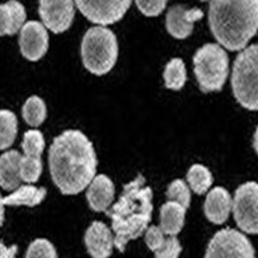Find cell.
Here are the masks:
<instances>
[{"mask_svg":"<svg viewBox=\"0 0 258 258\" xmlns=\"http://www.w3.org/2000/svg\"><path fill=\"white\" fill-rule=\"evenodd\" d=\"M86 197L93 211L106 212L115 198V185L107 176L97 175L88 186Z\"/></svg>","mask_w":258,"mask_h":258,"instance_id":"obj_14","label":"cell"},{"mask_svg":"<svg viewBox=\"0 0 258 258\" xmlns=\"http://www.w3.org/2000/svg\"><path fill=\"white\" fill-rule=\"evenodd\" d=\"M253 147H254V150L256 151V153L258 154V127L256 128L255 134H254V138H253Z\"/></svg>","mask_w":258,"mask_h":258,"instance_id":"obj_34","label":"cell"},{"mask_svg":"<svg viewBox=\"0 0 258 258\" xmlns=\"http://www.w3.org/2000/svg\"><path fill=\"white\" fill-rule=\"evenodd\" d=\"M201 2H203V3H205V2H208V0H201Z\"/></svg>","mask_w":258,"mask_h":258,"instance_id":"obj_35","label":"cell"},{"mask_svg":"<svg viewBox=\"0 0 258 258\" xmlns=\"http://www.w3.org/2000/svg\"><path fill=\"white\" fill-rule=\"evenodd\" d=\"M232 93L243 107L258 111V45L245 48L236 56L231 74Z\"/></svg>","mask_w":258,"mask_h":258,"instance_id":"obj_5","label":"cell"},{"mask_svg":"<svg viewBox=\"0 0 258 258\" xmlns=\"http://www.w3.org/2000/svg\"><path fill=\"white\" fill-rule=\"evenodd\" d=\"M164 86L167 89L179 91L181 90L187 81V72L185 63L181 58L171 59L163 72Z\"/></svg>","mask_w":258,"mask_h":258,"instance_id":"obj_19","label":"cell"},{"mask_svg":"<svg viewBox=\"0 0 258 258\" xmlns=\"http://www.w3.org/2000/svg\"><path fill=\"white\" fill-rule=\"evenodd\" d=\"M18 252V246L13 245L7 247L3 242H0V258H16Z\"/></svg>","mask_w":258,"mask_h":258,"instance_id":"obj_32","label":"cell"},{"mask_svg":"<svg viewBox=\"0 0 258 258\" xmlns=\"http://www.w3.org/2000/svg\"><path fill=\"white\" fill-rule=\"evenodd\" d=\"M22 155L16 150H10L0 156V186L7 191H14L21 186L20 164Z\"/></svg>","mask_w":258,"mask_h":258,"instance_id":"obj_16","label":"cell"},{"mask_svg":"<svg viewBox=\"0 0 258 258\" xmlns=\"http://www.w3.org/2000/svg\"><path fill=\"white\" fill-rule=\"evenodd\" d=\"M182 251V246L177 239V235H169L163 245L155 251V258H178Z\"/></svg>","mask_w":258,"mask_h":258,"instance_id":"obj_29","label":"cell"},{"mask_svg":"<svg viewBox=\"0 0 258 258\" xmlns=\"http://www.w3.org/2000/svg\"><path fill=\"white\" fill-rule=\"evenodd\" d=\"M136 5L144 16L153 18L165 10L167 0H136Z\"/></svg>","mask_w":258,"mask_h":258,"instance_id":"obj_28","label":"cell"},{"mask_svg":"<svg viewBox=\"0 0 258 258\" xmlns=\"http://www.w3.org/2000/svg\"><path fill=\"white\" fill-rule=\"evenodd\" d=\"M187 181L193 192L197 195H205L213 184V176L205 165L193 164L187 173Z\"/></svg>","mask_w":258,"mask_h":258,"instance_id":"obj_22","label":"cell"},{"mask_svg":"<svg viewBox=\"0 0 258 258\" xmlns=\"http://www.w3.org/2000/svg\"><path fill=\"white\" fill-rule=\"evenodd\" d=\"M209 25L225 49H245L258 31V0H210Z\"/></svg>","mask_w":258,"mask_h":258,"instance_id":"obj_3","label":"cell"},{"mask_svg":"<svg viewBox=\"0 0 258 258\" xmlns=\"http://www.w3.org/2000/svg\"><path fill=\"white\" fill-rule=\"evenodd\" d=\"M195 74L203 92H219L227 80L229 59L217 44H206L193 56Z\"/></svg>","mask_w":258,"mask_h":258,"instance_id":"obj_6","label":"cell"},{"mask_svg":"<svg viewBox=\"0 0 258 258\" xmlns=\"http://www.w3.org/2000/svg\"><path fill=\"white\" fill-rule=\"evenodd\" d=\"M97 163L92 142L78 129L56 137L49 150L51 177L64 196H76L87 188L96 176Z\"/></svg>","mask_w":258,"mask_h":258,"instance_id":"obj_1","label":"cell"},{"mask_svg":"<svg viewBox=\"0 0 258 258\" xmlns=\"http://www.w3.org/2000/svg\"><path fill=\"white\" fill-rule=\"evenodd\" d=\"M47 197V190L44 187L33 185H21L10 196L4 198L5 206H26L35 207Z\"/></svg>","mask_w":258,"mask_h":258,"instance_id":"obj_18","label":"cell"},{"mask_svg":"<svg viewBox=\"0 0 258 258\" xmlns=\"http://www.w3.org/2000/svg\"><path fill=\"white\" fill-rule=\"evenodd\" d=\"M46 147L44 135L37 129H30L24 135L22 149L25 156L40 157Z\"/></svg>","mask_w":258,"mask_h":258,"instance_id":"obj_23","label":"cell"},{"mask_svg":"<svg viewBox=\"0 0 258 258\" xmlns=\"http://www.w3.org/2000/svg\"><path fill=\"white\" fill-rule=\"evenodd\" d=\"M232 209V200L229 192L223 187H215L207 196L205 214L209 221L215 224L224 223Z\"/></svg>","mask_w":258,"mask_h":258,"instance_id":"obj_15","label":"cell"},{"mask_svg":"<svg viewBox=\"0 0 258 258\" xmlns=\"http://www.w3.org/2000/svg\"><path fill=\"white\" fill-rule=\"evenodd\" d=\"M4 35H14L13 20L7 4L0 5V36Z\"/></svg>","mask_w":258,"mask_h":258,"instance_id":"obj_31","label":"cell"},{"mask_svg":"<svg viewBox=\"0 0 258 258\" xmlns=\"http://www.w3.org/2000/svg\"><path fill=\"white\" fill-rule=\"evenodd\" d=\"M205 258H255V250L244 233L224 228L210 241Z\"/></svg>","mask_w":258,"mask_h":258,"instance_id":"obj_7","label":"cell"},{"mask_svg":"<svg viewBox=\"0 0 258 258\" xmlns=\"http://www.w3.org/2000/svg\"><path fill=\"white\" fill-rule=\"evenodd\" d=\"M75 0H39L38 14L42 24L53 33L69 30L76 15Z\"/></svg>","mask_w":258,"mask_h":258,"instance_id":"obj_10","label":"cell"},{"mask_svg":"<svg viewBox=\"0 0 258 258\" xmlns=\"http://www.w3.org/2000/svg\"><path fill=\"white\" fill-rule=\"evenodd\" d=\"M133 0H75L82 15L94 24L113 25L123 19Z\"/></svg>","mask_w":258,"mask_h":258,"instance_id":"obj_9","label":"cell"},{"mask_svg":"<svg viewBox=\"0 0 258 258\" xmlns=\"http://www.w3.org/2000/svg\"><path fill=\"white\" fill-rule=\"evenodd\" d=\"M22 116L29 126H40L47 118V105L44 99L37 95L27 98L22 107Z\"/></svg>","mask_w":258,"mask_h":258,"instance_id":"obj_20","label":"cell"},{"mask_svg":"<svg viewBox=\"0 0 258 258\" xmlns=\"http://www.w3.org/2000/svg\"><path fill=\"white\" fill-rule=\"evenodd\" d=\"M153 191L139 175L124 186L117 203L105 213L112 220L115 247L124 252L129 241L136 240L147 229L152 219Z\"/></svg>","mask_w":258,"mask_h":258,"instance_id":"obj_2","label":"cell"},{"mask_svg":"<svg viewBox=\"0 0 258 258\" xmlns=\"http://www.w3.org/2000/svg\"><path fill=\"white\" fill-rule=\"evenodd\" d=\"M7 6L10 10L12 20H13V34L20 32L25 24L26 21V11L24 6L18 0H9Z\"/></svg>","mask_w":258,"mask_h":258,"instance_id":"obj_27","label":"cell"},{"mask_svg":"<svg viewBox=\"0 0 258 258\" xmlns=\"http://www.w3.org/2000/svg\"><path fill=\"white\" fill-rule=\"evenodd\" d=\"M20 171L22 181L26 183H35L42 173V163L40 157L22 156L20 164Z\"/></svg>","mask_w":258,"mask_h":258,"instance_id":"obj_24","label":"cell"},{"mask_svg":"<svg viewBox=\"0 0 258 258\" xmlns=\"http://www.w3.org/2000/svg\"><path fill=\"white\" fill-rule=\"evenodd\" d=\"M85 245L93 258H109L113 253L115 238L103 222L94 221L85 232Z\"/></svg>","mask_w":258,"mask_h":258,"instance_id":"obj_13","label":"cell"},{"mask_svg":"<svg viewBox=\"0 0 258 258\" xmlns=\"http://www.w3.org/2000/svg\"><path fill=\"white\" fill-rule=\"evenodd\" d=\"M18 135L17 116L9 110H0V151L9 149Z\"/></svg>","mask_w":258,"mask_h":258,"instance_id":"obj_21","label":"cell"},{"mask_svg":"<svg viewBox=\"0 0 258 258\" xmlns=\"http://www.w3.org/2000/svg\"><path fill=\"white\" fill-rule=\"evenodd\" d=\"M186 208L168 201L160 209V228L166 235H177L185 223Z\"/></svg>","mask_w":258,"mask_h":258,"instance_id":"obj_17","label":"cell"},{"mask_svg":"<svg viewBox=\"0 0 258 258\" xmlns=\"http://www.w3.org/2000/svg\"><path fill=\"white\" fill-rule=\"evenodd\" d=\"M5 222V204H4V198L0 195V227L3 226Z\"/></svg>","mask_w":258,"mask_h":258,"instance_id":"obj_33","label":"cell"},{"mask_svg":"<svg viewBox=\"0 0 258 258\" xmlns=\"http://www.w3.org/2000/svg\"><path fill=\"white\" fill-rule=\"evenodd\" d=\"M19 46L22 56L32 62L44 57L49 50V33L44 24L29 21L20 30Z\"/></svg>","mask_w":258,"mask_h":258,"instance_id":"obj_11","label":"cell"},{"mask_svg":"<svg viewBox=\"0 0 258 258\" xmlns=\"http://www.w3.org/2000/svg\"><path fill=\"white\" fill-rule=\"evenodd\" d=\"M165 234L161 230L160 227L157 226H150L146 230V235H145V242L148 246V248L155 252L157 251L164 243L165 241Z\"/></svg>","mask_w":258,"mask_h":258,"instance_id":"obj_30","label":"cell"},{"mask_svg":"<svg viewBox=\"0 0 258 258\" xmlns=\"http://www.w3.org/2000/svg\"><path fill=\"white\" fill-rule=\"evenodd\" d=\"M232 211L236 224L245 232L258 233V183L247 182L235 190Z\"/></svg>","mask_w":258,"mask_h":258,"instance_id":"obj_8","label":"cell"},{"mask_svg":"<svg viewBox=\"0 0 258 258\" xmlns=\"http://www.w3.org/2000/svg\"><path fill=\"white\" fill-rule=\"evenodd\" d=\"M166 197L169 201L176 202L182 205L184 208L188 209L191 202V193L187 184L181 180L177 179L171 182L167 188Z\"/></svg>","mask_w":258,"mask_h":258,"instance_id":"obj_25","label":"cell"},{"mask_svg":"<svg viewBox=\"0 0 258 258\" xmlns=\"http://www.w3.org/2000/svg\"><path fill=\"white\" fill-rule=\"evenodd\" d=\"M203 17L204 13L197 8L189 10L182 5L173 6L166 13L165 28L173 37L185 39L191 35L195 23Z\"/></svg>","mask_w":258,"mask_h":258,"instance_id":"obj_12","label":"cell"},{"mask_svg":"<svg viewBox=\"0 0 258 258\" xmlns=\"http://www.w3.org/2000/svg\"><path fill=\"white\" fill-rule=\"evenodd\" d=\"M82 61L85 69L94 76L109 74L119 55L116 34L105 26H94L85 33L81 45Z\"/></svg>","mask_w":258,"mask_h":258,"instance_id":"obj_4","label":"cell"},{"mask_svg":"<svg viewBox=\"0 0 258 258\" xmlns=\"http://www.w3.org/2000/svg\"><path fill=\"white\" fill-rule=\"evenodd\" d=\"M26 258H58L54 245L47 239H36L28 247Z\"/></svg>","mask_w":258,"mask_h":258,"instance_id":"obj_26","label":"cell"}]
</instances>
